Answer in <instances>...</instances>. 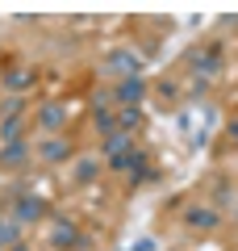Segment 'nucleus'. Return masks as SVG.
I'll return each instance as SVG.
<instances>
[{"mask_svg": "<svg viewBox=\"0 0 238 251\" xmlns=\"http://www.w3.org/2000/svg\"><path fill=\"white\" fill-rule=\"evenodd\" d=\"M105 72H109V75H121V80H130V75H142V59H138L134 50H109Z\"/></svg>", "mask_w": 238, "mask_h": 251, "instance_id": "f257e3e1", "label": "nucleus"}, {"mask_svg": "<svg viewBox=\"0 0 238 251\" xmlns=\"http://www.w3.org/2000/svg\"><path fill=\"white\" fill-rule=\"evenodd\" d=\"M142 97H146V80H142V75H130V80L117 84V100H121L125 109H138Z\"/></svg>", "mask_w": 238, "mask_h": 251, "instance_id": "f03ea898", "label": "nucleus"}, {"mask_svg": "<svg viewBox=\"0 0 238 251\" xmlns=\"http://www.w3.org/2000/svg\"><path fill=\"white\" fill-rule=\"evenodd\" d=\"M50 243H54V247H84V243H88V239H84V234H79V230H75V226H71V222H63V218H54Z\"/></svg>", "mask_w": 238, "mask_h": 251, "instance_id": "7ed1b4c3", "label": "nucleus"}, {"mask_svg": "<svg viewBox=\"0 0 238 251\" xmlns=\"http://www.w3.org/2000/svg\"><path fill=\"white\" fill-rule=\"evenodd\" d=\"M100 151H105V159H121V155H130V151H134V138L125 134V130H113V134H105Z\"/></svg>", "mask_w": 238, "mask_h": 251, "instance_id": "20e7f679", "label": "nucleus"}, {"mask_svg": "<svg viewBox=\"0 0 238 251\" xmlns=\"http://www.w3.org/2000/svg\"><path fill=\"white\" fill-rule=\"evenodd\" d=\"M42 209H46V201H42V197H17V205H13V218H17V222H38V218H42Z\"/></svg>", "mask_w": 238, "mask_h": 251, "instance_id": "39448f33", "label": "nucleus"}, {"mask_svg": "<svg viewBox=\"0 0 238 251\" xmlns=\"http://www.w3.org/2000/svg\"><path fill=\"white\" fill-rule=\"evenodd\" d=\"M63 122H67V109L63 105H46L42 113H38V126H42V130H59Z\"/></svg>", "mask_w": 238, "mask_h": 251, "instance_id": "423d86ee", "label": "nucleus"}, {"mask_svg": "<svg viewBox=\"0 0 238 251\" xmlns=\"http://www.w3.org/2000/svg\"><path fill=\"white\" fill-rule=\"evenodd\" d=\"M125 172H134V180H150V176H155L142 151H130V155H125Z\"/></svg>", "mask_w": 238, "mask_h": 251, "instance_id": "0eeeda50", "label": "nucleus"}, {"mask_svg": "<svg viewBox=\"0 0 238 251\" xmlns=\"http://www.w3.org/2000/svg\"><path fill=\"white\" fill-rule=\"evenodd\" d=\"M25 155H29V147H25V143H9L4 151H0V168H17Z\"/></svg>", "mask_w": 238, "mask_h": 251, "instance_id": "6e6552de", "label": "nucleus"}, {"mask_svg": "<svg viewBox=\"0 0 238 251\" xmlns=\"http://www.w3.org/2000/svg\"><path fill=\"white\" fill-rule=\"evenodd\" d=\"M188 226L213 230V226H217V214H213V209H205V205H196V209H188Z\"/></svg>", "mask_w": 238, "mask_h": 251, "instance_id": "1a4fd4ad", "label": "nucleus"}, {"mask_svg": "<svg viewBox=\"0 0 238 251\" xmlns=\"http://www.w3.org/2000/svg\"><path fill=\"white\" fill-rule=\"evenodd\" d=\"M0 138H4V143H21V113H9V117H4Z\"/></svg>", "mask_w": 238, "mask_h": 251, "instance_id": "9d476101", "label": "nucleus"}, {"mask_svg": "<svg viewBox=\"0 0 238 251\" xmlns=\"http://www.w3.org/2000/svg\"><path fill=\"white\" fill-rule=\"evenodd\" d=\"M71 155V147L63 143V138H50V143L42 147V159H50V163H59V159H67Z\"/></svg>", "mask_w": 238, "mask_h": 251, "instance_id": "9b49d317", "label": "nucleus"}, {"mask_svg": "<svg viewBox=\"0 0 238 251\" xmlns=\"http://www.w3.org/2000/svg\"><path fill=\"white\" fill-rule=\"evenodd\" d=\"M192 63H196V72H205V75H213L221 67V59H217V50H205V54H192Z\"/></svg>", "mask_w": 238, "mask_h": 251, "instance_id": "f8f14e48", "label": "nucleus"}, {"mask_svg": "<svg viewBox=\"0 0 238 251\" xmlns=\"http://www.w3.org/2000/svg\"><path fill=\"white\" fill-rule=\"evenodd\" d=\"M92 117H96V130H105V134H113V113H109V109H105V97H96V113H92Z\"/></svg>", "mask_w": 238, "mask_h": 251, "instance_id": "ddd939ff", "label": "nucleus"}, {"mask_svg": "<svg viewBox=\"0 0 238 251\" xmlns=\"http://www.w3.org/2000/svg\"><path fill=\"white\" fill-rule=\"evenodd\" d=\"M17 243V222H0V251H9Z\"/></svg>", "mask_w": 238, "mask_h": 251, "instance_id": "4468645a", "label": "nucleus"}, {"mask_svg": "<svg viewBox=\"0 0 238 251\" xmlns=\"http://www.w3.org/2000/svg\"><path fill=\"white\" fill-rule=\"evenodd\" d=\"M4 84H9L13 92H21V88H29L34 80H29V72H9V75H4Z\"/></svg>", "mask_w": 238, "mask_h": 251, "instance_id": "2eb2a0df", "label": "nucleus"}, {"mask_svg": "<svg viewBox=\"0 0 238 251\" xmlns=\"http://www.w3.org/2000/svg\"><path fill=\"white\" fill-rule=\"evenodd\" d=\"M92 176H96V159H79V168H75V180H79V184H88Z\"/></svg>", "mask_w": 238, "mask_h": 251, "instance_id": "dca6fc26", "label": "nucleus"}, {"mask_svg": "<svg viewBox=\"0 0 238 251\" xmlns=\"http://www.w3.org/2000/svg\"><path fill=\"white\" fill-rule=\"evenodd\" d=\"M138 122H142V113H138V109H121V130H125V134H130V130H134Z\"/></svg>", "mask_w": 238, "mask_h": 251, "instance_id": "f3484780", "label": "nucleus"}, {"mask_svg": "<svg viewBox=\"0 0 238 251\" xmlns=\"http://www.w3.org/2000/svg\"><path fill=\"white\" fill-rule=\"evenodd\" d=\"M230 138H238V122H230Z\"/></svg>", "mask_w": 238, "mask_h": 251, "instance_id": "a211bd4d", "label": "nucleus"}, {"mask_svg": "<svg viewBox=\"0 0 238 251\" xmlns=\"http://www.w3.org/2000/svg\"><path fill=\"white\" fill-rule=\"evenodd\" d=\"M9 251H29V247H25V243H13V247H9Z\"/></svg>", "mask_w": 238, "mask_h": 251, "instance_id": "6ab92c4d", "label": "nucleus"}]
</instances>
